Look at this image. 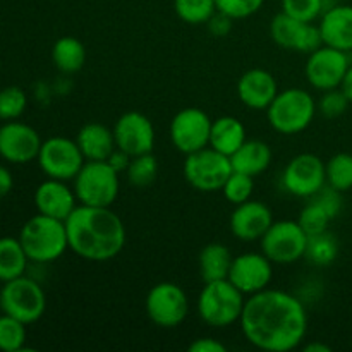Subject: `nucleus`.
<instances>
[{
  "instance_id": "obj_32",
  "label": "nucleus",
  "mask_w": 352,
  "mask_h": 352,
  "mask_svg": "<svg viewBox=\"0 0 352 352\" xmlns=\"http://www.w3.org/2000/svg\"><path fill=\"white\" fill-rule=\"evenodd\" d=\"M174 10L184 23L198 26L206 24L217 12L215 0H174Z\"/></svg>"
},
{
  "instance_id": "obj_20",
  "label": "nucleus",
  "mask_w": 352,
  "mask_h": 352,
  "mask_svg": "<svg viewBox=\"0 0 352 352\" xmlns=\"http://www.w3.org/2000/svg\"><path fill=\"white\" fill-rule=\"evenodd\" d=\"M34 206L41 215L65 222L78 206V196L74 188H69L65 181L48 177L34 191Z\"/></svg>"
},
{
  "instance_id": "obj_36",
  "label": "nucleus",
  "mask_w": 352,
  "mask_h": 352,
  "mask_svg": "<svg viewBox=\"0 0 352 352\" xmlns=\"http://www.w3.org/2000/svg\"><path fill=\"white\" fill-rule=\"evenodd\" d=\"M28 107V96L19 86L0 89V120H17Z\"/></svg>"
},
{
  "instance_id": "obj_27",
  "label": "nucleus",
  "mask_w": 352,
  "mask_h": 352,
  "mask_svg": "<svg viewBox=\"0 0 352 352\" xmlns=\"http://www.w3.org/2000/svg\"><path fill=\"white\" fill-rule=\"evenodd\" d=\"M28 263L30 258L19 237H0V284L24 275Z\"/></svg>"
},
{
  "instance_id": "obj_1",
  "label": "nucleus",
  "mask_w": 352,
  "mask_h": 352,
  "mask_svg": "<svg viewBox=\"0 0 352 352\" xmlns=\"http://www.w3.org/2000/svg\"><path fill=\"white\" fill-rule=\"evenodd\" d=\"M248 342L267 352H289L301 346L308 332L305 305L278 289L248 296L239 318Z\"/></svg>"
},
{
  "instance_id": "obj_3",
  "label": "nucleus",
  "mask_w": 352,
  "mask_h": 352,
  "mask_svg": "<svg viewBox=\"0 0 352 352\" xmlns=\"http://www.w3.org/2000/svg\"><path fill=\"white\" fill-rule=\"evenodd\" d=\"M19 241L33 263H52L69 250L64 220L52 219L41 213L31 217L24 223Z\"/></svg>"
},
{
  "instance_id": "obj_19",
  "label": "nucleus",
  "mask_w": 352,
  "mask_h": 352,
  "mask_svg": "<svg viewBox=\"0 0 352 352\" xmlns=\"http://www.w3.org/2000/svg\"><path fill=\"white\" fill-rule=\"evenodd\" d=\"M274 222V213L265 203L248 199L236 205V210L230 215V232L234 237L246 243L260 241Z\"/></svg>"
},
{
  "instance_id": "obj_14",
  "label": "nucleus",
  "mask_w": 352,
  "mask_h": 352,
  "mask_svg": "<svg viewBox=\"0 0 352 352\" xmlns=\"http://www.w3.org/2000/svg\"><path fill=\"white\" fill-rule=\"evenodd\" d=\"M351 62L347 52L322 45L308 55L305 74L309 85L320 91L340 88Z\"/></svg>"
},
{
  "instance_id": "obj_28",
  "label": "nucleus",
  "mask_w": 352,
  "mask_h": 352,
  "mask_svg": "<svg viewBox=\"0 0 352 352\" xmlns=\"http://www.w3.org/2000/svg\"><path fill=\"white\" fill-rule=\"evenodd\" d=\"M52 60L55 67L64 74L81 71L86 62V48L78 38L62 36L52 47Z\"/></svg>"
},
{
  "instance_id": "obj_25",
  "label": "nucleus",
  "mask_w": 352,
  "mask_h": 352,
  "mask_svg": "<svg viewBox=\"0 0 352 352\" xmlns=\"http://www.w3.org/2000/svg\"><path fill=\"white\" fill-rule=\"evenodd\" d=\"M246 140V127L236 117L223 116L212 122L208 146L220 151L222 155H227L230 158L243 146Z\"/></svg>"
},
{
  "instance_id": "obj_35",
  "label": "nucleus",
  "mask_w": 352,
  "mask_h": 352,
  "mask_svg": "<svg viewBox=\"0 0 352 352\" xmlns=\"http://www.w3.org/2000/svg\"><path fill=\"white\" fill-rule=\"evenodd\" d=\"M253 189H254V177H251V175L248 174H243V172L232 170L229 177H227L226 184H223L222 192H223V198L236 206V205H241V203L248 201V199H251Z\"/></svg>"
},
{
  "instance_id": "obj_46",
  "label": "nucleus",
  "mask_w": 352,
  "mask_h": 352,
  "mask_svg": "<svg viewBox=\"0 0 352 352\" xmlns=\"http://www.w3.org/2000/svg\"><path fill=\"white\" fill-rule=\"evenodd\" d=\"M306 352H330V347L325 346V344H320V342H313L305 346Z\"/></svg>"
},
{
  "instance_id": "obj_5",
  "label": "nucleus",
  "mask_w": 352,
  "mask_h": 352,
  "mask_svg": "<svg viewBox=\"0 0 352 352\" xmlns=\"http://www.w3.org/2000/svg\"><path fill=\"white\" fill-rule=\"evenodd\" d=\"M316 112L318 105L311 93L301 88H287L278 91L267 109V117L277 133L294 136L308 129Z\"/></svg>"
},
{
  "instance_id": "obj_42",
  "label": "nucleus",
  "mask_w": 352,
  "mask_h": 352,
  "mask_svg": "<svg viewBox=\"0 0 352 352\" xmlns=\"http://www.w3.org/2000/svg\"><path fill=\"white\" fill-rule=\"evenodd\" d=\"M191 352H227V347L213 337H199L189 344Z\"/></svg>"
},
{
  "instance_id": "obj_41",
  "label": "nucleus",
  "mask_w": 352,
  "mask_h": 352,
  "mask_svg": "<svg viewBox=\"0 0 352 352\" xmlns=\"http://www.w3.org/2000/svg\"><path fill=\"white\" fill-rule=\"evenodd\" d=\"M232 23H234L232 17H229L227 14L219 12V10H217V12L210 17V21L206 24H208V30L213 36L223 38L230 33V30H232Z\"/></svg>"
},
{
  "instance_id": "obj_21",
  "label": "nucleus",
  "mask_w": 352,
  "mask_h": 352,
  "mask_svg": "<svg viewBox=\"0 0 352 352\" xmlns=\"http://www.w3.org/2000/svg\"><path fill=\"white\" fill-rule=\"evenodd\" d=\"M277 95V81L265 69H250L237 81V96L251 110H267Z\"/></svg>"
},
{
  "instance_id": "obj_45",
  "label": "nucleus",
  "mask_w": 352,
  "mask_h": 352,
  "mask_svg": "<svg viewBox=\"0 0 352 352\" xmlns=\"http://www.w3.org/2000/svg\"><path fill=\"white\" fill-rule=\"evenodd\" d=\"M340 89L346 93V96L349 98V102L352 103V64L349 65V69H347L346 78H344L342 85H340Z\"/></svg>"
},
{
  "instance_id": "obj_26",
  "label": "nucleus",
  "mask_w": 352,
  "mask_h": 352,
  "mask_svg": "<svg viewBox=\"0 0 352 352\" xmlns=\"http://www.w3.org/2000/svg\"><path fill=\"white\" fill-rule=\"evenodd\" d=\"M234 256L229 248L222 243H210L199 251L198 268L203 282L229 278Z\"/></svg>"
},
{
  "instance_id": "obj_38",
  "label": "nucleus",
  "mask_w": 352,
  "mask_h": 352,
  "mask_svg": "<svg viewBox=\"0 0 352 352\" xmlns=\"http://www.w3.org/2000/svg\"><path fill=\"white\" fill-rule=\"evenodd\" d=\"M349 103L351 102L346 96V93L340 88H336L329 89V91H323L322 98H320V102L316 105H318V112L325 119H337V117H340L346 112Z\"/></svg>"
},
{
  "instance_id": "obj_43",
  "label": "nucleus",
  "mask_w": 352,
  "mask_h": 352,
  "mask_svg": "<svg viewBox=\"0 0 352 352\" xmlns=\"http://www.w3.org/2000/svg\"><path fill=\"white\" fill-rule=\"evenodd\" d=\"M107 162H109V164L112 165V167L116 168V170L120 174V172L126 170V168H127V165H129V162H131V157L127 153H124V151L117 150V148H116V151L110 155V158Z\"/></svg>"
},
{
  "instance_id": "obj_47",
  "label": "nucleus",
  "mask_w": 352,
  "mask_h": 352,
  "mask_svg": "<svg viewBox=\"0 0 352 352\" xmlns=\"http://www.w3.org/2000/svg\"><path fill=\"white\" fill-rule=\"evenodd\" d=\"M0 287H2V285H0Z\"/></svg>"
},
{
  "instance_id": "obj_31",
  "label": "nucleus",
  "mask_w": 352,
  "mask_h": 352,
  "mask_svg": "<svg viewBox=\"0 0 352 352\" xmlns=\"http://www.w3.org/2000/svg\"><path fill=\"white\" fill-rule=\"evenodd\" d=\"M327 184L340 192L352 189V155L337 153L325 164Z\"/></svg>"
},
{
  "instance_id": "obj_8",
  "label": "nucleus",
  "mask_w": 352,
  "mask_h": 352,
  "mask_svg": "<svg viewBox=\"0 0 352 352\" xmlns=\"http://www.w3.org/2000/svg\"><path fill=\"white\" fill-rule=\"evenodd\" d=\"M230 172H232L230 158L213 150L212 146L186 155L182 165V174L188 184L201 192L222 191Z\"/></svg>"
},
{
  "instance_id": "obj_7",
  "label": "nucleus",
  "mask_w": 352,
  "mask_h": 352,
  "mask_svg": "<svg viewBox=\"0 0 352 352\" xmlns=\"http://www.w3.org/2000/svg\"><path fill=\"white\" fill-rule=\"evenodd\" d=\"M0 309L6 315L31 325L43 316L47 309V296L36 280L21 275L14 280L2 284Z\"/></svg>"
},
{
  "instance_id": "obj_24",
  "label": "nucleus",
  "mask_w": 352,
  "mask_h": 352,
  "mask_svg": "<svg viewBox=\"0 0 352 352\" xmlns=\"http://www.w3.org/2000/svg\"><path fill=\"white\" fill-rule=\"evenodd\" d=\"M272 158L274 153L268 143L260 140H246L243 146L230 157V164L232 170L258 177L270 167Z\"/></svg>"
},
{
  "instance_id": "obj_16",
  "label": "nucleus",
  "mask_w": 352,
  "mask_h": 352,
  "mask_svg": "<svg viewBox=\"0 0 352 352\" xmlns=\"http://www.w3.org/2000/svg\"><path fill=\"white\" fill-rule=\"evenodd\" d=\"M117 150L129 157L151 153L155 146V127L144 113L126 112L116 120L112 127Z\"/></svg>"
},
{
  "instance_id": "obj_30",
  "label": "nucleus",
  "mask_w": 352,
  "mask_h": 352,
  "mask_svg": "<svg viewBox=\"0 0 352 352\" xmlns=\"http://www.w3.org/2000/svg\"><path fill=\"white\" fill-rule=\"evenodd\" d=\"M158 174V162L153 157V153L138 155V157H131L129 165L126 168L127 181L134 188H148L153 184Z\"/></svg>"
},
{
  "instance_id": "obj_4",
  "label": "nucleus",
  "mask_w": 352,
  "mask_h": 352,
  "mask_svg": "<svg viewBox=\"0 0 352 352\" xmlns=\"http://www.w3.org/2000/svg\"><path fill=\"white\" fill-rule=\"evenodd\" d=\"M244 302L246 296L229 278L205 282L196 301V311L206 325L226 329L239 322Z\"/></svg>"
},
{
  "instance_id": "obj_40",
  "label": "nucleus",
  "mask_w": 352,
  "mask_h": 352,
  "mask_svg": "<svg viewBox=\"0 0 352 352\" xmlns=\"http://www.w3.org/2000/svg\"><path fill=\"white\" fill-rule=\"evenodd\" d=\"M340 195H342V192L330 188L329 184H325L315 196H311V199L318 201L320 205L329 212V215L332 217V219H336L340 213V210H342V196Z\"/></svg>"
},
{
  "instance_id": "obj_48",
  "label": "nucleus",
  "mask_w": 352,
  "mask_h": 352,
  "mask_svg": "<svg viewBox=\"0 0 352 352\" xmlns=\"http://www.w3.org/2000/svg\"><path fill=\"white\" fill-rule=\"evenodd\" d=\"M280 2H282V0H280Z\"/></svg>"
},
{
  "instance_id": "obj_29",
  "label": "nucleus",
  "mask_w": 352,
  "mask_h": 352,
  "mask_svg": "<svg viewBox=\"0 0 352 352\" xmlns=\"http://www.w3.org/2000/svg\"><path fill=\"white\" fill-rule=\"evenodd\" d=\"M337 254H339V243H337V239L329 230L308 237L305 258L309 263L325 267V265H330L336 260Z\"/></svg>"
},
{
  "instance_id": "obj_13",
  "label": "nucleus",
  "mask_w": 352,
  "mask_h": 352,
  "mask_svg": "<svg viewBox=\"0 0 352 352\" xmlns=\"http://www.w3.org/2000/svg\"><path fill=\"white\" fill-rule=\"evenodd\" d=\"M212 122L208 113L196 107L182 109L172 117L168 134L174 148L181 153L189 155L203 150L210 144Z\"/></svg>"
},
{
  "instance_id": "obj_2",
  "label": "nucleus",
  "mask_w": 352,
  "mask_h": 352,
  "mask_svg": "<svg viewBox=\"0 0 352 352\" xmlns=\"http://www.w3.org/2000/svg\"><path fill=\"white\" fill-rule=\"evenodd\" d=\"M69 250L95 263L113 260L126 244L122 219L110 206L78 205L65 220Z\"/></svg>"
},
{
  "instance_id": "obj_6",
  "label": "nucleus",
  "mask_w": 352,
  "mask_h": 352,
  "mask_svg": "<svg viewBox=\"0 0 352 352\" xmlns=\"http://www.w3.org/2000/svg\"><path fill=\"white\" fill-rule=\"evenodd\" d=\"M119 172L107 160L85 162L74 177V192L79 205L112 206L119 196Z\"/></svg>"
},
{
  "instance_id": "obj_17",
  "label": "nucleus",
  "mask_w": 352,
  "mask_h": 352,
  "mask_svg": "<svg viewBox=\"0 0 352 352\" xmlns=\"http://www.w3.org/2000/svg\"><path fill=\"white\" fill-rule=\"evenodd\" d=\"M41 138L34 127L19 120H6L0 126V157L9 164L24 165L36 160Z\"/></svg>"
},
{
  "instance_id": "obj_12",
  "label": "nucleus",
  "mask_w": 352,
  "mask_h": 352,
  "mask_svg": "<svg viewBox=\"0 0 352 352\" xmlns=\"http://www.w3.org/2000/svg\"><path fill=\"white\" fill-rule=\"evenodd\" d=\"M280 184L289 195L309 199L327 184L325 162L313 153L296 155L285 165Z\"/></svg>"
},
{
  "instance_id": "obj_34",
  "label": "nucleus",
  "mask_w": 352,
  "mask_h": 352,
  "mask_svg": "<svg viewBox=\"0 0 352 352\" xmlns=\"http://www.w3.org/2000/svg\"><path fill=\"white\" fill-rule=\"evenodd\" d=\"M332 217L329 215L325 208L320 205L318 201L309 198V201L306 203L305 208L301 210L298 217L299 226L302 227L306 234L309 236H316V234H322L325 230H329V223L332 222Z\"/></svg>"
},
{
  "instance_id": "obj_15",
  "label": "nucleus",
  "mask_w": 352,
  "mask_h": 352,
  "mask_svg": "<svg viewBox=\"0 0 352 352\" xmlns=\"http://www.w3.org/2000/svg\"><path fill=\"white\" fill-rule=\"evenodd\" d=\"M270 36L278 47L285 50L301 52L308 55L323 45L318 24L302 23L285 12L277 14L272 19Z\"/></svg>"
},
{
  "instance_id": "obj_10",
  "label": "nucleus",
  "mask_w": 352,
  "mask_h": 352,
  "mask_svg": "<svg viewBox=\"0 0 352 352\" xmlns=\"http://www.w3.org/2000/svg\"><path fill=\"white\" fill-rule=\"evenodd\" d=\"M146 315L160 329H175L189 313L188 294L174 282H160L150 289L144 301Z\"/></svg>"
},
{
  "instance_id": "obj_44",
  "label": "nucleus",
  "mask_w": 352,
  "mask_h": 352,
  "mask_svg": "<svg viewBox=\"0 0 352 352\" xmlns=\"http://www.w3.org/2000/svg\"><path fill=\"white\" fill-rule=\"evenodd\" d=\"M12 186H14L12 174L9 172V168L0 165V198L9 195V192L12 191Z\"/></svg>"
},
{
  "instance_id": "obj_22",
  "label": "nucleus",
  "mask_w": 352,
  "mask_h": 352,
  "mask_svg": "<svg viewBox=\"0 0 352 352\" xmlns=\"http://www.w3.org/2000/svg\"><path fill=\"white\" fill-rule=\"evenodd\" d=\"M323 45L342 52H352V6H333L320 17Z\"/></svg>"
},
{
  "instance_id": "obj_9",
  "label": "nucleus",
  "mask_w": 352,
  "mask_h": 352,
  "mask_svg": "<svg viewBox=\"0 0 352 352\" xmlns=\"http://www.w3.org/2000/svg\"><path fill=\"white\" fill-rule=\"evenodd\" d=\"M261 253L277 265H291L302 260L308 246V234L298 220H278L261 237Z\"/></svg>"
},
{
  "instance_id": "obj_39",
  "label": "nucleus",
  "mask_w": 352,
  "mask_h": 352,
  "mask_svg": "<svg viewBox=\"0 0 352 352\" xmlns=\"http://www.w3.org/2000/svg\"><path fill=\"white\" fill-rule=\"evenodd\" d=\"M217 10L227 14L234 21L246 19L263 7L265 0H215Z\"/></svg>"
},
{
  "instance_id": "obj_33",
  "label": "nucleus",
  "mask_w": 352,
  "mask_h": 352,
  "mask_svg": "<svg viewBox=\"0 0 352 352\" xmlns=\"http://www.w3.org/2000/svg\"><path fill=\"white\" fill-rule=\"evenodd\" d=\"M26 344V323L9 315H0V351L19 352Z\"/></svg>"
},
{
  "instance_id": "obj_11",
  "label": "nucleus",
  "mask_w": 352,
  "mask_h": 352,
  "mask_svg": "<svg viewBox=\"0 0 352 352\" xmlns=\"http://www.w3.org/2000/svg\"><path fill=\"white\" fill-rule=\"evenodd\" d=\"M36 160L47 177L65 182L74 181L86 162L76 140H67L64 136H54L43 141Z\"/></svg>"
},
{
  "instance_id": "obj_23",
  "label": "nucleus",
  "mask_w": 352,
  "mask_h": 352,
  "mask_svg": "<svg viewBox=\"0 0 352 352\" xmlns=\"http://www.w3.org/2000/svg\"><path fill=\"white\" fill-rule=\"evenodd\" d=\"M76 143L86 162L109 160L117 148L113 131L100 122L85 124L76 134Z\"/></svg>"
},
{
  "instance_id": "obj_18",
  "label": "nucleus",
  "mask_w": 352,
  "mask_h": 352,
  "mask_svg": "<svg viewBox=\"0 0 352 352\" xmlns=\"http://www.w3.org/2000/svg\"><path fill=\"white\" fill-rule=\"evenodd\" d=\"M274 278V263L263 253H243L234 256L229 280L243 292L253 296L265 291Z\"/></svg>"
},
{
  "instance_id": "obj_37",
  "label": "nucleus",
  "mask_w": 352,
  "mask_h": 352,
  "mask_svg": "<svg viewBox=\"0 0 352 352\" xmlns=\"http://www.w3.org/2000/svg\"><path fill=\"white\" fill-rule=\"evenodd\" d=\"M282 12L302 23H315L325 12V0H282Z\"/></svg>"
}]
</instances>
